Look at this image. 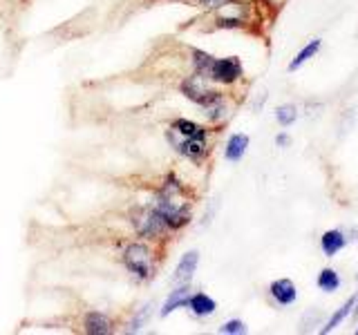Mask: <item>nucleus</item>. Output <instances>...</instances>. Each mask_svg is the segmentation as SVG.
I'll use <instances>...</instances> for the list:
<instances>
[{"label": "nucleus", "instance_id": "nucleus-1", "mask_svg": "<svg viewBox=\"0 0 358 335\" xmlns=\"http://www.w3.org/2000/svg\"><path fill=\"white\" fill-rule=\"evenodd\" d=\"M121 262L126 271L137 279L139 284H148L157 275V262L155 253L145 241H130L126 248L121 251Z\"/></svg>", "mask_w": 358, "mask_h": 335}, {"label": "nucleus", "instance_id": "nucleus-2", "mask_svg": "<svg viewBox=\"0 0 358 335\" xmlns=\"http://www.w3.org/2000/svg\"><path fill=\"white\" fill-rule=\"evenodd\" d=\"M150 206L159 212V217L164 219L166 228L168 230H182L186 228L190 219H193V206H190V201H184L182 197L177 195H166L162 190H157Z\"/></svg>", "mask_w": 358, "mask_h": 335}, {"label": "nucleus", "instance_id": "nucleus-3", "mask_svg": "<svg viewBox=\"0 0 358 335\" xmlns=\"http://www.w3.org/2000/svg\"><path fill=\"white\" fill-rule=\"evenodd\" d=\"M130 223H132L134 232H137V237H141L145 241L162 239L166 232H171L166 228L164 219L159 217V212H157L150 204L134 208L132 215H130Z\"/></svg>", "mask_w": 358, "mask_h": 335}, {"label": "nucleus", "instance_id": "nucleus-4", "mask_svg": "<svg viewBox=\"0 0 358 335\" xmlns=\"http://www.w3.org/2000/svg\"><path fill=\"white\" fill-rule=\"evenodd\" d=\"M179 92L184 94V98H188L190 103H195L199 107H210L215 105L217 100H222V92H217V89H210L204 85V78H199L197 74L188 76L182 81V85H179Z\"/></svg>", "mask_w": 358, "mask_h": 335}, {"label": "nucleus", "instance_id": "nucleus-5", "mask_svg": "<svg viewBox=\"0 0 358 335\" xmlns=\"http://www.w3.org/2000/svg\"><path fill=\"white\" fill-rule=\"evenodd\" d=\"M244 74V67L238 56H227V59H213L206 81L220 83V85H233L238 83Z\"/></svg>", "mask_w": 358, "mask_h": 335}, {"label": "nucleus", "instance_id": "nucleus-6", "mask_svg": "<svg viewBox=\"0 0 358 335\" xmlns=\"http://www.w3.org/2000/svg\"><path fill=\"white\" fill-rule=\"evenodd\" d=\"M166 141L171 143V148L179 156H184V159L193 163H199L208 154L206 139H188V137H179L173 130H166Z\"/></svg>", "mask_w": 358, "mask_h": 335}, {"label": "nucleus", "instance_id": "nucleus-7", "mask_svg": "<svg viewBox=\"0 0 358 335\" xmlns=\"http://www.w3.org/2000/svg\"><path fill=\"white\" fill-rule=\"evenodd\" d=\"M268 295H271V299L278 306H291L298 299V288L289 277H280L273 279L271 286H268Z\"/></svg>", "mask_w": 358, "mask_h": 335}, {"label": "nucleus", "instance_id": "nucleus-8", "mask_svg": "<svg viewBox=\"0 0 358 335\" xmlns=\"http://www.w3.org/2000/svg\"><path fill=\"white\" fill-rule=\"evenodd\" d=\"M197 266H199V253L197 251L184 253L182 260L177 262L175 275H173V284L175 286H179V284H190V282H193L195 273H197Z\"/></svg>", "mask_w": 358, "mask_h": 335}, {"label": "nucleus", "instance_id": "nucleus-9", "mask_svg": "<svg viewBox=\"0 0 358 335\" xmlns=\"http://www.w3.org/2000/svg\"><path fill=\"white\" fill-rule=\"evenodd\" d=\"M83 331L87 335H110L115 327L103 311H87L83 315Z\"/></svg>", "mask_w": 358, "mask_h": 335}, {"label": "nucleus", "instance_id": "nucleus-10", "mask_svg": "<svg viewBox=\"0 0 358 335\" xmlns=\"http://www.w3.org/2000/svg\"><path fill=\"white\" fill-rule=\"evenodd\" d=\"M186 308L193 313L195 318H210L213 313L217 311V302L213 299L208 293L197 290V293H190V297L186 302Z\"/></svg>", "mask_w": 358, "mask_h": 335}, {"label": "nucleus", "instance_id": "nucleus-11", "mask_svg": "<svg viewBox=\"0 0 358 335\" xmlns=\"http://www.w3.org/2000/svg\"><path fill=\"white\" fill-rule=\"evenodd\" d=\"M190 284H179L171 290V295L164 299V304L159 308V318H168L171 313H175L177 308H186V302L190 297Z\"/></svg>", "mask_w": 358, "mask_h": 335}, {"label": "nucleus", "instance_id": "nucleus-12", "mask_svg": "<svg viewBox=\"0 0 358 335\" xmlns=\"http://www.w3.org/2000/svg\"><path fill=\"white\" fill-rule=\"evenodd\" d=\"M249 143L251 139L246 137V134H231L229 141H227V148H224V159L231 161V163H238L242 161V156L249 150Z\"/></svg>", "mask_w": 358, "mask_h": 335}, {"label": "nucleus", "instance_id": "nucleus-13", "mask_svg": "<svg viewBox=\"0 0 358 335\" xmlns=\"http://www.w3.org/2000/svg\"><path fill=\"white\" fill-rule=\"evenodd\" d=\"M171 130L179 137H188V139H206L208 141V130L199 123L190 121V119H175L171 123Z\"/></svg>", "mask_w": 358, "mask_h": 335}, {"label": "nucleus", "instance_id": "nucleus-14", "mask_svg": "<svg viewBox=\"0 0 358 335\" xmlns=\"http://www.w3.org/2000/svg\"><path fill=\"white\" fill-rule=\"evenodd\" d=\"M347 246V237L345 232L338 228H331V230H324L322 237H320V248L327 257H334L336 253H341Z\"/></svg>", "mask_w": 358, "mask_h": 335}, {"label": "nucleus", "instance_id": "nucleus-15", "mask_svg": "<svg viewBox=\"0 0 358 335\" xmlns=\"http://www.w3.org/2000/svg\"><path fill=\"white\" fill-rule=\"evenodd\" d=\"M320 47H322V40L320 38H313V40H309L305 47H302L296 56H294V61L289 63V72H296V70H300L302 65H305L309 59H313L318 52H320Z\"/></svg>", "mask_w": 358, "mask_h": 335}, {"label": "nucleus", "instance_id": "nucleus-16", "mask_svg": "<svg viewBox=\"0 0 358 335\" xmlns=\"http://www.w3.org/2000/svg\"><path fill=\"white\" fill-rule=\"evenodd\" d=\"M356 302H358V295H352L350 299H347L345 304H343V306H341L338 311H336L331 318H329V322L324 324V327L320 329V333H331V331H334L336 327H341V324H343V322L347 320V315H350V313L354 311Z\"/></svg>", "mask_w": 358, "mask_h": 335}, {"label": "nucleus", "instance_id": "nucleus-17", "mask_svg": "<svg viewBox=\"0 0 358 335\" xmlns=\"http://www.w3.org/2000/svg\"><path fill=\"white\" fill-rule=\"evenodd\" d=\"M213 59H215V56H210L208 52H201L197 47L190 50V61H193V70H195V74L199 78H204V81L208 78V70H210V65H213Z\"/></svg>", "mask_w": 358, "mask_h": 335}, {"label": "nucleus", "instance_id": "nucleus-18", "mask_svg": "<svg viewBox=\"0 0 358 335\" xmlns=\"http://www.w3.org/2000/svg\"><path fill=\"white\" fill-rule=\"evenodd\" d=\"M316 284L320 290H324V293H334V290H338V286H341V275L336 273L334 268H322L316 277Z\"/></svg>", "mask_w": 358, "mask_h": 335}, {"label": "nucleus", "instance_id": "nucleus-19", "mask_svg": "<svg viewBox=\"0 0 358 335\" xmlns=\"http://www.w3.org/2000/svg\"><path fill=\"white\" fill-rule=\"evenodd\" d=\"M150 315H152V304H145L143 308H137L132 320L126 324V333H141L145 324H148Z\"/></svg>", "mask_w": 358, "mask_h": 335}, {"label": "nucleus", "instance_id": "nucleus-20", "mask_svg": "<svg viewBox=\"0 0 358 335\" xmlns=\"http://www.w3.org/2000/svg\"><path fill=\"white\" fill-rule=\"evenodd\" d=\"M296 119H298V110H296V105L287 103V105H280V107H275V121H278L282 128L294 126Z\"/></svg>", "mask_w": 358, "mask_h": 335}, {"label": "nucleus", "instance_id": "nucleus-21", "mask_svg": "<svg viewBox=\"0 0 358 335\" xmlns=\"http://www.w3.org/2000/svg\"><path fill=\"white\" fill-rule=\"evenodd\" d=\"M220 333L222 335H244V333H249V329H246V324L242 320H229L220 327Z\"/></svg>", "mask_w": 358, "mask_h": 335}, {"label": "nucleus", "instance_id": "nucleus-22", "mask_svg": "<svg viewBox=\"0 0 358 335\" xmlns=\"http://www.w3.org/2000/svg\"><path fill=\"white\" fill-rule=\"evenodd\" d=\"M233 3L235 0H199V5L204 9H222V7H229Z\"/></svg>", "mask_w": 358, "mask_h": 335}, {"label": "nucleus", "instance_id": "nucleus-23", "mask_svg": "<svg viewBox=\"0 0 358 335\" xmlns=\"http://www.w3.org/2000/svg\"><path fill=\"white\" fill-rule=\"evenodd\" d=\"M217 27H222V29H238V27H242V18H217Z\"/></svg>", "mask_w": 358, "mask_h": 335}, {"label": "nucleus", "instance_id": "nucleus-24", "mask_svg": "<svg viewBox=\"0 0 358 335\" xmlns=\"http://www.w3.org/2000/svg\"><path fill=\"white\" fill-rule=\"evenodd\" d=\"M275 145H278V148H287V145H291V139H289V134H278V137H275Z\"/></svg>", "mask_w": 358, "mask_h": 335}, {"label": "nucleus", "instance_id": "nucleus-25", "mask_svg": "<svg viewBox=\"0 0 358 335\" xmlns=\"http://www.w3.org/2000/svg\"><path fill=\"white\" fill-rule=\"evenodd\" d=\"M354 333H356V335H358V327H356V331H354Z\"/></svg>", "mask_w": 358, "mask_h": 335}]
</instances>
